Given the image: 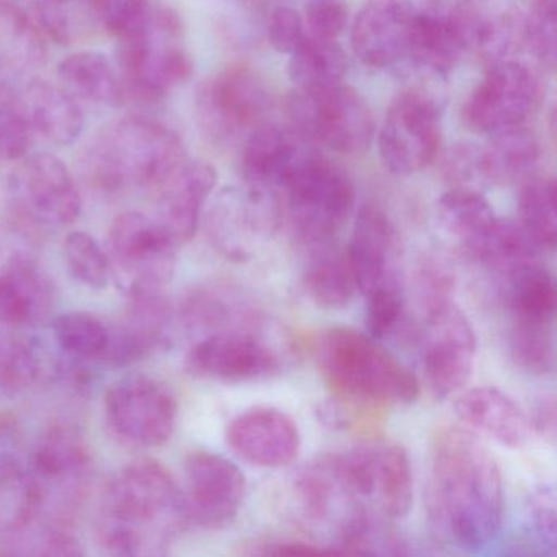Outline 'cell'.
<instances>
[{
  "mask_svg": "<svg viewBox=\"0 0 557 557\" xmlns=\"http://www.w3.org/2000/svg\"><path fill=\"white\" fill-rule=\"evenodd\" d=\"M283 224L309 249L329 246L355 210L354 181L335 162L306 151L282 188Z\"/></svg>",
  "mask_w": 557,
  "mask_h": 557,
  "instance_id": "8992f818",
  "label": "cell"
},
{
  "mask_svg": "<svg viewBox=\"0 0 557 557\" xmlns=\"http://www.w3.org/2000/svg\"><path fill=\"white\" fill-rule=\"evenodd\" d=\"M40 374L37 351L18 338L0 334V397L22 396L38 383Z\"/></svg>",
  "mask_w": 557,
  "mask_h": 557,
  "instance_id": "f6af8a7d",
  "label": "cell"
},
{
  "mask_svg": "<svg viewBox=\"0 0 557 557\" xmlns=\"http://www.w3.org/2000/svg\"><path fill=\"white\" fill-rule=\"evenodd\" d=\"M92 456L79 430L58 423L38 440L21 482V505L14 527L35 523L67 530L86 500Z\"/></svg>",
  "mask_w": 557,
  "mask_h": 557,
  "instance_id": "5b68a950",
  "label": "cell"
},
{
  "mask_svg": "<svg viewBox=\"0 0 557 557\" xmlns=\"http://www.w3.org/2000/svg\"><path fill=\"white\" fill-rule=\"evenodd\" d=\"M119 44L116 66L123 87L139 99L148 102L164 99L194 73L181 18L169 9L158 8L146 30Z\"/></svg>",
  "mask_w": 557,
  "mask_h": 557,
  "instance_id": "9c48e42d",
  "label": "cell"
},
{
  "mask_svg": "<svg viewBox=\"0 0 557 557\" xmlns=\"http://www.w3.org/2000/svg\"><path fill=\"white\" fill-rule=\"evenodd\" d=\"M518 224L541 250H554L557 240L556 184L541 177L523 182L518 197Z\"/></svg>",
  "mask_w": 557,
  "mask_h": 557,
  "instance_id": "60d3db41",
  "label": "cell"
},
{
  "mask_svg": "<svg viewBox=\"0 0 557 557\" xmlns=\"http://www.w3.org/2000/svg\"><path fill=\"white\" fill-rule=\"evenodd\" d=\"M288 115L292 128L302 139L344 156L363 154L376 128L367 100L342 83L322 89H298L289 99Z\"/></svg>",
  "mask_w": 557,
  "mask_h": 557,
  "instance_id": "30bf717a",
  "label": "cell"
},
{
  "mask_svg": "<svg viewBox=\"0 0 557 557\" xmlns=\"http://www.w3.org/2000/svg\"><path fill=\"white\" fill-rule=\"evenodd\" d=\"M540 247L524 233L520 224L498 220L491 239L482 247L474 262L505 283L531 263L540 262Z\"/></svg>",
  "mask_w": 557,
  "mask_h": 557,
  "instance_id": "f35d334b",
  "label": "cell"
},
{
  "mask_svg": "<svg viewBox=\"0 0 557 557\" xmlns=\"http://www.w3.org/2000/svg\"><path fill=\"white\" fill-rule=\"evenodd\" d=\"M24 100L35 133L53 146H71L83 135L86 115L79 99L61 84L32 79Z\"/></svg>",
  "mask_w": 557,
  "mask_h": 557,
  "instance_id": "4dcf8cb0",
  "label": "cell"
},
{
  "mask_svg": "<svg viewBox=\"0 0 557 557\" xmlns=\"http://www.w3.org/2000/svg\"><path fill=\"white\" fill-rule=\"evenodd\" d=\"M305 21L295 9L280 5L270 15L269 40L278 53L292 54L308 41Z\"/></svg>",
  "mask_w": 557,
  "mask_h": 557,
  "instance_id": "f5cc1de1",
  "label": "cell"
},
{
  "mask_svg": "<svg viewBox=\"0 0 557 557\" xmlns=\"http://www.w3.org/2000/svg\"><path fill=\"white\" fill-rule=\"evenodd\" d=\"M181 136L158 120L129 116L107 126L84 154L87 181L107 195L151 194L185 161Z\"/></svg>",
  "mask_w": 557,
  "mask_h": 557,
  "instance_id": "277c9868",
  "label": "cell"
},
{
  "mask_svg": "<svg viewBox=\"0 0 557 557\" xmlns=\"http://www.w3.org/2000/svg\"><path fill=\"white\" fill-rule=\"evenodd\" d=\"M270 92L246 67L221 71L198 86L195 116L205 139L214 146H236L265 123Z\"/></svg>",
  "mask_w": 557,
  "mask_h": 557,
  "instance_id": "4fadbf2b",
  "label": "cell"
},
{
  "mask_svg": "<svg viewBox=\"0 0 557 557\" xmlns=\"http://www.w3.org/2000/svg\"><path fill=\"white\" fill-rule=\"evenodd\" d=\"M443 102L423 86L400 90L384 116L377 149L384 168L397 177H410L438 158Z\"/></svg>",
  "mask_w": 557,
  "mask_h": 557,
  "instance_id": "7c38bea8",
  "label": "cell"
},
{
  "mask_svg": "<svg viewBox=\"0 0 557 557\" xmlns=\"http://www.w3.org/2000/svg\"><path fill=\"white\" fill-rule=\"evenodd\" d=\"M556 492L553 485H541L531 494L528 502V517H530L531 528L537 540L556 550L557 544V511H556Z\"/></svg>",
  "mask_w": 557,
  "mask_h": 557,
  "instance_id": "db71d44e",
  "label": "cell"
},
{
  "mask_svg": "<svg viewBox=\"0 0 557 557\" xmlns=\"http://www.w3.org/2000/svg\"><path fill=\"white\" fill-rule=\"evenodd\" d=\"M8 203L18 226L50 234L79 220L83 198L70 168L50 152L18 159L8 181Z\"/></svg>",
  "mask_w": 557,
  "mask_h": 557,
  "instance_id": "ba28073f",
  "label": "cell"
},
{
  "mask_svg": "<svg viewBox=\"0 0 557 557\" xmlns=\"http://www.w3.org/2000/svg\"><path fill=\"white\" fill-rule=\"evenodd\" d=\"M185 504L190 523L205 530L230 527L246 498V475L231 459L211 451H195L184 465Z\"/></svg>",
  "mask_w": 557,
  "mask_h": 557,
  "instance_id": "ffe728a7",
  "label": "cell"
},
{
  "mask_svg": "<svg viewBox=\"0 0 557 557\" xmlns=\"http://www.w3.org/2000/svg\"><path fill=\"white\" fill-rule=\"evenodd\" d=\"M27 461L21 429L14 420L0 416V497L21 492Z\"/></svg>",
  "mask_w": 557,
  "mask_h": 557,
  "instance_id": "681fc988",
  "label": "cell"
},
{
  "mask_svg": "<svg viewBox=\"0 0 557 557\" xmlns=\"http://www.w3.org/2000/svg\"><path fill=\"white\" fill-rule=\"evenodd\" d=\"M218 172L203 159H187L151 191L152 216L172 234L178 244L188 243L197 234L201 214L214 188Z\"/></svg>",
  "mask_w": 557,
  "mask_h": 557,
  "instance_id": "cb8c5ba5",
  "label": "cell"
},
{
  "mask_svg": "<svg viewBox=\"0 0 557 557\" xmlns=\"http://www.w3.org/2000/svg\"><path fill=\"white\" fill-rule=\"evenodd\" d=\"M187 370L216 383H260L278 376L282 358L253 332H224L198 338L185 358Z\"/></svg>",
  "mask_w": 557,
  "mask_h": 557,
  "instance_id": "d6986e66",
  "label": "cell"
},
{
  "mask_svg": "<svg viewBox=\"0 0 557 557\" xmlns=\"http://www.w3.org/2000/svg\"><path fill=\"white\" fill-rule=\"evenodd\" d=\"M47 58V45L37 22L12 0H0V81L37 70Z\"/></svg>",
  "mask_w": 557,
  "mask_h": 557,
  "instance_id": "836d02e7",
  "label": "cell"
},
{
  "mask_svg": "<svg viewBox=\"0 0 557 557\" xmlns=\"http://www.w3.org/2000/svg\"><path fill=\"white\" fill-rule=\"evenodd\" d=\"M63 259L70 275L90 289H103L113 280L112 263L107 250L84 231L67 234Z\"/></svg>",
  "mask_w": 557,
  "mask_h": 557,
  "instance_id": "7bdbcfd3",
  "label": "cell"
},
{
  "mask_svg": "<svg viewBox=\"0 0 557 557\" xmlns=\"http://www.w3.org/2000/svg\"><path fill=\"white\" fill-rule=\"evenodd\" d=\"M347 0H311L305 9V27L309 38L337 41L348 25Z\"/></svg>",
  "mask_w": 557,
  "mask_h": 557,
  "instance_id": "816d5d0a",
  "label": "cell"
},
{
  "mask_svg": "<svg viewBox=\"0 0 557 557\" xmlns=\"http://www.w3.org/2000/svg\"><path fill=\"white\" fill-rule=\"evenodd\" d=\"M446 177L455 187H474L482 184L479 172V148L475 145H458L446 154L443 165Z\"/></svg>",
  "mask_w": 557,
  "mask_h": 557,
  "instance_id": "9f6ffc18",
  "label": "cell"
},
{
  "mask_svg": "<svg viewBox=\"0 0 557 557\" xmlns=\"http://www.w3.org/2000/svg\"><path fill=\"white\" fill-rule=\"evenodd\" d=\"M57 302V285L37 259L21 249L0 250V324H41L53 315Z\"/></svg>",
  "mask_w": 557,
  "mask_h": 557,
  "instance_id": "7402d4cb",
  "label": "cell"
},
{
  "mask_svg": "<svg viewBox=\"0 0 557 557\" xmlns=\"http://www.w3.org/2000/svg\"><path fill=\"white\" fill-rule=\"evenodd\" d=\"M53 335L67 360L110 367L113 325L89 312H66L53 321Z\"/></svg>",
  "mask_w": 557,
  "mask_h": 557,
  "instance_id": "8d00e7d4",
  "label": "cell"
},
{
  "mask_svg": "<svg viewBox=\"0 0 557 557\" xmlns=\"http://www.w3.org/2000/svg\"><path fill=\"white\" fill-rule=\"evenodd\" d=\"M351 485L377 513L396 520L412 510L413 472L409 453L400 443L373 436L341 453Z\"/></svg>",
  "mask_w": 557,
  "mask_h": 557,
  "instance_id": "e0dca14e",
  "label": "cell"
},
{
  "mask_svg": "<svg viewBox=\"0 0 557 557\" xmlns=\"http://www.w3.org/2000/svg\"><path fill=\"white\" fill-rule=\"evenodd\" d=\"M188 524L184 491L154 459L123 466L103 488L99 540L116 556H165Z\"/></svg>",
  "mask_w": 557,
  "mask_h": 557,
  "instance_id": "7a4b0ae2",
  "label": "cell"
},
{
  "mask_svg": "<svg viewBox=\"0 0 557 557\" xmlns=\"http://www.w3.org/2000/svg\"><path fill=\"white\" fill-rule=\"evenodd\" d=\"M448 18L465 53L488 64L504 60L517 35V15L505 0H458Z\"/></svg>",
  "mask_w": 557,
  "mask_h": 557,
  "instance_id": "4316f807",
  "label": "cell"
},
{
  "mask_svg": "<svg viewBox=\"0 0 557 557\" xmlns=\"http://www.w3.org/2000/svg\"><path fill=\"white\" fill-rule=\"evenodd\" d=\"M397 4L403 5L410 14H436V12H446L445 8L451 0H396Z\"/></svg>",
  "mask_w": 557,
  "mask_h": 557,
  "instance_id": "91938a15",
  "label": "cell"
},
{
  "mask_svg": "<svg viewBox=\"0 0 557 557\" xmlns=\"http://www.w3.org/2000/svg\"><path fill=\"white\" fill-rule=\"evenodd\" d=\"M347 256L358 292L364 296L383 286H404L403 239L380 208L367 205L358 211Z\"/></svg>",
  "mask_w": 557,
  "mask_h": 557,
  "instance_id": "44dd1931",
  "label": "cell"
},
{
  "mask_svg": "<svg viewBox=\"0 0 557 557\" xmlns=\"http://www.w3.org/2000/svg\"><path fill=\"white\" fill-rule=\"evenodd\" d=\"M426 510L443 540L465 550L485 549L500 534L505 487L500 468L481 436L443 425L429 446Z\"/></svg>",
  "mask_w": 557,
  "mask_h": 557,
  "instance_id": "6da1fadb",
  "label": "cell"
},
{
  "mask_svg": "<svg viewBox=\"0 0 557 557\" xmlns=\"http://www.w3.org/2000/svg\"><path fill=\"white\" fill-rule=\"evenodd\" d=\"M422 370L436 399L466 389L474 373L478 338L471 321L451 298L423 302Z\"/></svg>",
  "mask_w": 557,
  "mask_h": 557,
  "instance_id": "5bb4252c",
  "label": "cell"
},
{
  "mask_svg": "<svg viewBox=\"0 0 557 557\" xmlns=\"http://www.w3.org/2000/svg\"><path fill=\"white\" fill-rule=\"evenodd\" d=\"M35 136L24 94L0 83V161H18L30 154Z\"/></svg>",
  "mask_w": 557,
  "mask_h": 557,
  "instance_id": "b9f144b4",
  "label": "cell"
},
{
  "mask_svg": "<svg viewBox=\"0 0 557 557\" xmlns=\"http://www.w3.org/2000/svg\"><path fill=\"white\" fill-rule=\"evenodd\" d=\"M540 83L517 61L491 64L462 107V122L479 135H494L502 129L524 125L540 102Z\"/></svg>",
  "mask_w": 557,
  "mask_h": 557,
  "instance_id": "ac0fdd59",
  "label": "cell"
},
{
  "mask_svg": "<svg viewBox=\"0 0 557 557\" xmlns=\"http://www.w3.org/2000/svg\"><path fill=\"white\" fill-rule=\"evenodd\" d=\"M226 442L243 461L263 469L286 468L301 451L298 423L276 407H252L234 417Z\"/></svg>",
  "mask_w": 557,
  "mask_h": 557,
  "instance_id": "603a6c76",
  "label": "cell"
},
{
  "mask_svg": "<svg viewBox=\"0 0 557 557\" xmlns=\"http://www.w3.org/2000/svg\"><path fill=\"white\" fill-rule=\"evenodd\" d=\"M510 321L553 324L556 285L543 262H534L504 283Z\"/></svg>",
  "mask_w": 557,
  "mask_h": 557,
  "instance_id": "74e56055",
  "label": "cell"
},
{
  "mask_svg": "<svg viewBox=\"0 0 557 557\" xmlns=\"http://www.w3.org/2000/svg\"><path fill=\"white\" fill-rule=\"evenodd\" d=\"M177 319L188 332L205 335L252 332L260 324V311L249 296L230 283L195 286L178 306Z\"/></svg>",
  "mask_w": 557,
  "mask_h": 557,
  "instance_id": "484cf974",
  "label": "cell"
},
{
  "mask_svg": "<svg viewBox=\"0 0 557 557\" xmlns=\"http://www.w3.org/2000/svg\"><path fill=\"white\" fill-rule=\"evenodd\" d=\"M250 549L246 554L250 556H272V554H321L325 553L324 547L319 546L315 541L293 540V537H270V540H259L249 544Z\"/></svg>",
  "mask_w": 557,
  "mask_h": 557,
  "instance_id": "680465c9",
  "label": "cell"
},
{
  "mask_svg": "<svg viewBox=\"0 0 557 557\" xmlns=\"http://www.w3.org/2000/svg\"><path fill=\"white\" fill-rule=\"evenodd\" d=\"M314 354L332 399L383 413L410 406L419 397L416 374L371 335L327 329L315 341Z\"/></svg>",
  "mask_w": 557,
  "mask_h": 557,
  "instance_id": "3957f363",
  "label": "cell"
},
{
  "mask_svg": "<svg viewBox=\"0 0 557 557\" xmlns=\"http://www.w3.org/2000/svg\"><path fill=\"white\" fill-rule=\"evenodd\" d=\"M292 495L296 513L315 531V543L325 553H347L348 543L373 513L351 485L341 455L306 462L293 478Z\"/></svg>",
  "mask_w": 557,
  "mask_h": 557,
  "instance_id": "52a82bcc",
  "label": "cell"
},
{
  "mask_svg": "<svg viewBox=\"0 0 557 557\" xmlns=\"http://www.w3.org/2000/svg\"><path fill=\"white\" fill-rule=\"evenodd\" d=\"M404 286H383L367 295L368 335L383 342L394 337L406 321Z\"/></svg>",
  "mask_w": 557,
  "mask_h": 557,
  "instance_id": "7dc6e473",
  "label": "cell"
},
{
  "mask_svg": "<svg viewBox=\"0 0 557 557\" xmlns=\"http://www.w3.org/2000/svg\"><path fill=\"white\" fill-rule=\"evenodd\" d=\"M508 351L511 360L530 374L550 373L554 367L553 324L510 321Z\"/></svg>",
  "mask_w": 557,
  "mask_h": 557,
  "instance_id": "ee69618b",
  "label": "cell"
},
{
  "mask_svg": "<svg viewBox=\"0 0 557 557\" xmlns=\"http://www.w3.org/2000/svg\"><path fill=\"white\" fill-rule=\"evenodd\" d=\"M58 77L61 86L76 99L103 107H120L125 102V87L116 66L97 51L67 54L58 64Z\"/></svg>",
  "mask_w": 557,
  "mask_h": 557,
  "instance_id": "e575fe53",
  "label": "cell"
},
{
  "mask_svg": "<svg viewBox=\"0 0 557 557\" xmlns=\"http://www.w3.org/2000/svg\"><path fill=\"white\" fill-rule=\"evenodd\" d=\"M89 5L94 21L119 41L146 30L158 11L152 0H89Z\"/></svg>",
  "mask_w": 557,
  "mask_h": 557,
  "instance_id": "bcb514c9",
  "label": "cell"
},
{
  "mask_svg": "<svg viewBox=\"0 0 557 557\" xmlns=\"http://www.w3.org/2000/svg\"><path fill=\"white\" fill-rule=\"evenodd\" d=\"M448 11L413 15L407 61L432 79H446L465 57Z\"/></svg>",
  "mask_w": 557,
  "mask_h": 557,
  "instance_id": "d6a6232c",
  "label": "cell"
},
{
  "mask_svg": "<svg viewBox=\"0 0 557 557\" xmlns=\"http://www.w3.org/2000/svg\"><path fill=\"white\" fill-rule=\"evenodd\" d=\"M205 207V236L220 256L234 262L252 259L283 226L282 197L256 188H223Z\"/></svg>",
  "mask_w": 557,
  "mask_h": 557,
  "instance_id": "9a60e30c",
  "label": "cell"
},
{
  "mask_svg": "<svg viewBox=\"0 0 557 557\" xmlns=\"http://www.w3.org/2000/svg\"><path fill=\"white\" fill-rule=\"evenodd\" d=\"M347 57L337 41L308 38L289 54L288 76L298 89L311 90L342 83L347 73Z\"/></svg>",
  "mask_w": 557,
  "mask_h": 557,
  "instance_id": "ab89813d",
  "label": "cell"
},
{
  "mask_svg": "<svg viewBox=\"0 0 557 557\" xmlns=\"http://www.w3.org/2000/svg\"><path fill=\"white\" fill-rule=\"evenodd\" d=\"M459 423L479 436H487L505 448H521L530 440L527 413L504 391L494 386L462 389L456 394Z\"/></svg>",
  "mask_w": 557,
  "mask_h": 557,
  "instance_id": "83f0119b",
  "label": "cell"
},
{
  "mask_svg": "<svg viewBox=\"0 0 557 557\" xmlns=\"http://www.w3.org/2000/svg\"><path fill=\"white\" fill-rule=\"evenodd\" d=\"M412 18L396 0H370L351 28V48L358 60L377 70L407 61Z\"/></svg>",
  "mask_w": 557,
  "mask_h": 557,
  "instance_id": "d4e9b609",
  "label": "cell"
},
{
  "mask_svg": "<svg viewBox=\"0 0 557 557\" xmlns=\"http://www.w3.org/2000/svg\"><path fill=\"white\" fill-rule=\"evenodd\" d=\"M302 141L305 139L295 129L270 123H263L250 133L240 156V171L246 187L282 194L286 178L306 154Z\"/></svg>",
  "mask_w": 557,
  "mask_h": 557,
  "instance_id": "f1b7e54d",
  "label": "cell"
},
{
  "mask_svg": "<svg viewBox=\"0 0 557 557\" xmlns=\"http://www.w3.org/2000/svg\"><path fill=\"white\" fill-rule=\"evenodd\" d=\"M479 148L482 184L515 185L530 181L541 159L540 141L524 125L502 129Z\"/></svg>",
  "mask_w": 557,
  "mask_h": 557,
  "instance_id": "1f68e13d",
  "label": "cell"
},
{
  "mask_svg": "<svg viewBox=\"0 0 557 557\" xmlns=\"http://www.w3.org/2000/svg\"><path fill=\"white\" fill-rule=\"evenodd\" d=\"M531 430L547 442L556 440L557 407L556 397L553 394H541L534 399L528 416Z\"/></svg>",
  "mask_w": 557,
  "mask_h": 557,
  "instance_id": "6f0895ef",
  "label": "cell"
},
{
  "mask_svg": "<svg viewBox=\"0 0 557 557\" xmlns=\"http://www.w3.org/2000/svg\"><path fill=\"white\" fill-rule=\"evenodd\" d=\"M178 247L154 216L139 211L119 214L107 244L113 280L122 283L128 295L164 292L177 269Z\"/></svg>",
  "mask_w": 557,
  "mask_h": 557,
  "instance_id": "8fae6325",
  "label": "cell"
},
{
  "mask_svg": "<svg viewBox=\"0 0 557 557\" xmlns=\"http://www.w3.org/2000/svg\"><path fill=\"white\" fill-rule=\"evenodd\" d=\"M556 0H536L523 24V37L533 57L553 70L557 57Z\"/></svg>",
  "mask_w": 557,
  "mask_h": 557,
  "instance_id": "c3c4849f",
  "label": "cell"
},
{
  "mask_svg": "<svg viewBox=\"0 0 557 557\" xmlns=\"http://www.w3.org/2000/svg\"><path fill=\"white\" fill-rule=\"evenodd\" d=\"M417 286L423 302L451 298L455 292V273L445 260L429 256L419 263L416 272Z\"/></svg>",
  "mask_w": 557,
  "mask_h": 557,
  "instance_id": "11a10c76",
  "label": "cell"
},
{
  "mask_svg": "<svg viewBox=\"0 0 557 557\" xmlns=\"http://www.w3.org/2000/svg\"><path fill=\"white\" fill-rule=\"evenodd\" d=\"M311 250L312 257L302 275L306 295L315 306L329 311L347 308L358 293L347 250H335L332 244Z\"/></svg>",
  "mask_w": 557,
  "mask_h": 557,
  "instance_id": "d590c367",
  "label": "cell"
},
{
  "mask_svg": "<svg viewBox=\"0 0 557 557\" xmlns=\"http://www.w3.org/2000/svg\"><path fill=\"white\" fill-rule=\"evenodd\" d=\"M38 18L58 41L73 40L87 18L94 21L89 0H38Z\"/></svg>",
  "mask_w": 557,
  "mask_h": 557,
  "instance_id": "f907efd6",
  "label": "cell"
},
{
  "mask_svg": "<svg viewBox=\"0 0 557 557\" xmlns=\"http://www.w3.org/2000/svg\"><path fill=\"white\" fill-rule=\"evenodd\" d=\"M440 227L472 260L491 239L498 216L487 198L472 187H453L436 201Z\"/></svg>",
  "mask_w": 557,
  "mask_h": 557,
  "instance_id": "f546056e",
  "label": "cell"
},
{
  "mask_svg": "<svg viewBox=\"0 0 557 557\" xmlns=\"http://www.w3.org/2000/svg\"><path fill=\"white\" fill-rule=\"evenodd\" d=\"M103 412L110 433L123 445L159 448L174 435L178 404L161 381L135 374L110 387L103 400Z\"/></svg>",
  "mask_w": 557,
  "mask_h": 557,
  "instance_id": "2e32d148",
  "label": "cell"
}]
</instances>
